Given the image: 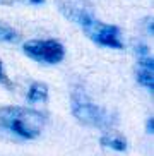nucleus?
<instances>
[{
  "label": "nucleus",
  "mask_w": 154,
  "mask_h": 156,
  "mask_svg": "<svg viewBox=\"0 0 154 156\" xmlns=\"http://www.w3.org/2000/svg\"><path fill=\"white\" fill-rule=\"evenodd\" d=\"M145 130H147V134H152L154 132V119H152V117L147 120V127H145Z\"/></svg>",
  "instance_id": "12"
},
{
  "label": "nucleus",
  "mask_w": 154,
  "mask_h": 156,
  "mask_svg": "<svg viewBox=\"0 0 154 156\" xmlns=\"http://www.w3.org/2000/svg\"><path fill=\"white\" fill-rule=\"evenodd\" d=\"M31 4H34V5H40V4H45V0H29Z\"/></svg>",
  "instance_id": "15"
},
{
  "label": "nucleus",
  "mask_w": 154,
  "mask_h": 156,
  "mask_svg": "<svg viewBox=\"0 0 154 156\" xmlns=\"http://www.w3.org/2000/svg\"><path fill=\"white\" fill-rule=\"evenodd\" d=\"M57 5L65 17L77 23L81 28L94 17L91 7L84 0H57Z\"/></svg>",
  "instance_id": "5"
},
{
  "label": "nucleus",
  "mask_w": 154,
  "mask_h": 156,
  "mask_svg": "<svg viewBox=\"0 0 154 156\" xmlns=\"http://www.w3.org/2000/svg\"><path fill=\"white\" fill-rule=\"evenodd\" d=\"M46 122V115L24 106L0 108V129L23 139H36Z\"/></svg>",
  "instance_id": "1"
},
{
  "label": "nucleus",
  "mask_w": 154,
  "mask_h": 156,
  "mask_svg": "<svg viewBox=\"0 0 154 156\" xmlns=\"http://www.w3.org/2000/svg\"><path fill=\"white\" fill-rule=\"evenodd\" d=\"M139 65L144 67V69L154 70V60H152V57H149V55H139Z\"/></svg>",
  "instance_id": "11"
},
{
  "label": "nucleus",
  "mask_w": 154,
  "mask_h": 156,
  "mask_svg": "<svg viewBox=\"0 0 154 156\" xmlns=\"http://www.w3.org/2000/svg\"><path fill=\"white\" fill-rule=\"evenodd\" d=\"M152 21H149V23H147V31H149V34H152Z\"/></svg>",
  "instance_id": "14"
},
{
  "label": "nucleus",
  "mask_w": 154,
  "mask_h": 156,
  "mask_svg": "<svg viewBox=\"0 0 154 156\" xmlns=\"http://www.w3.org/2000/svg\"><path fill=\"white\" fill-rule=\"evenodd\" d=\"M86 36L91 38L96 45L106 46V48H115V50H122L123 43L120 41V28L113 24H104L93 17L89 23L82 26Z\"/></svg>",
  "instance_id": "4"
},
{
  "label": "nucleus",
  "mask_w": 154,
  "mask_h": 156,
  "mask_svg": "<svg viewBox=\"0 0 154 156\" xmlns=\"http://www.w3.org/2000/svg\"><path fill=\"white\" fill-rule=\"evenodd\" d=\"M23 51L29 58L48 65L60 64L65 57V46L57 40H31L23 45Z\"/></svg>",
  "instance_id": "2"
},
{
  "label": "nucleus",
  "mask_w": 154,
  "mask_h": 156,
  "mask_svg": "<svg viewBox=\"0 0 154 156\" xmlns=\"http://www.w3.org/2000/svg\"><path fill=\"white\" fill-rule=\"evenodd\" d=\"M135 76H137L139 84L149 87L151 91L154 89V76H152V70H151V69H144V67H141V69L137 70Z\"/></svg>",
  "instance_id": "9"
},
{
  "label": "nucleus",
  "mask_w": 154,
  "mask_h": 156,
  "mask_svg": "<svg viewBox=\"0 0 154 156\" xmlns=\"http://www.w3.org/2000/svg\"><path fill=\"white\" fill-rule=\"evenodd\" d=\"M48 100V86L43 83H33L29 91H27V103H41Z\"/></svg>",
  "instance_id": "6"
},
{
  "label": "nucleus",
  "mask_w": 154,
  "mask_h": 156,
  "mask_svg": "<svg viewBox=\"0 0 154 156\" xmlns=\"http://www.w3.org/2000/svg\"><path fill=\"white\" fill-rule=\"evenodd\" d=\"M100 142H101V146L115 149V151H120V153L127 151V147H128L127 141L123 137H117V136H104V137L100 139Z\"/></svg>",
  "instance_id": "7"
},
{
  "label": "nucleus",
  "mask_w": 154,
  "mask_h": 156,
  "mask_svg": "<svg viewBox=\"0 0 154 156\" xmlns=\"http://www.w3.org/2000/svg\"><path fill=\"white\" fill-rule=\"evenodd\" d=\"M137 51H139V55H147V46H145V45H139Z\"/></svg>",
  "instance_id": "13"
},
{
  "label": "nucleus",
  "mask_w": 154,
  "mask_h": 156,
  "mask_svg": "<svg viewBox=\"0 0 154 156\" xmlns=\"http://www.w3.org/2000/svg\"><path fill=\"white\" fill-rule=\"evenodd\" d=\"M21 40V34L14 28H10L9 24H5L0 21V41L4 43H16Z\"/></svg>",
  "instance_id": "8"
},
{
  "label": "nucleus",
  "mask_w": 154,
  "mask_h": 156,
  "mask_svg": "<svg viewBox=\"0 0 154 156\" xmlns=\"http://www.w3.org/2000/svg\"><path fill=\"white\" fill-rule=\"evenodd\" d=\"M0 84L2 86H5L7 89H12V83H10L9 76H7V72H5V67H4V62H2V58H0Z\"/></svg>",
  "instance_id": "10"
},
{
  "label": "nucleus",
  "mask_w": 154,
  "mask_h": 156,
  "mask_svg": "<svg viewBox=\"0 0 154 156\" xmlns=\"http://www.w3.org/2000/svg\"><path fill=\"white\" fill-rule=\"evenodd\" d=\"M72 115L81 124L93 125V127H108L111 124V117L108 112H104L103 108L79 94L72 96Z\"/></svg>",
  "instance_id": "3"
}]
</instances>
